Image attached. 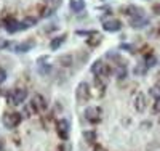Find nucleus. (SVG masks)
Wrapping results in <instances>:
<instances>
[{
	"label": "nucleus",
	"mask_w": 160,
	"mask_h": 151,
	"mask_svg": "<svg viewBox=\"0 0 160 151\" xmlns=\"http://www.w3.org/2000/svg\"><path fill=\"white\" fill-rule=\"evenodd\" d=\"M106 64L102 63V60H96L95 63L91 64V73L96 74V76H104L106 74Z\"/></svg>",
	"instance_id": "nucleus-10"
},
{
	"label": "nucleus",
	"mask_w": 160,
	"mask_h": 151,
	"mask_svg": "<svg viewBox=\"0 0 160 151\" xmlns=\"http://www.w3.org/2000/svg\"><path fill=\"white\" fill-rule=\"evenodd\" d=\"M11 44H13V42H8V40H2V39H0V50L11 48Z\"/></svg>",
	"instance_id": "nucleus-25"
},
{
	"label": "nucleus",
	"mask_w": 160,
	"mask_h": 151,
	"mask_svg": "<svg viewBox=\"0 0 160 151\" xmlns=\"http://www.w3.org/2000/svg\"><path fill=\"white\" fill-rule=\"evenodd\" d=\"M149 93H151V97H154L155 100H157V98H160V87H158V85L152 87V89L149 90Z\"/></svg>",
	"instance_id": "nucleus-24"
},
{
	"label": "nucleus",
	"mask_w": 160,
	"mask_h": 151,
	"mask_svg": "<svg viewBox=\"0 0 160 151\" xmlns=\"http://www.w3.org/2000/svg\"><path fill=\"white\" fill-rule=\"evenodd\" d=\"M99 42H101V35H99L98 32H96V34H93V37L87 40V44H88V45H91V47H95V45H98Z\"/></svg>",
	"instance_id": "nucleus-19"
},
{
	"label": "nucleus",
	"mask_w": 160,
	"mask_h": 151,
	"mask_svg": "<svg viewBox=\"0 0 160 151\" xmlns=\"http://www.w3.org/2000/svg\"><path fill=\"white\" fill-rule=\"evenodd\" d=\"M69 7H71V10L74 13H80V11H83V8H85V2L83 0H71Z\"/></svg>",
	"instance_id": "nucleus-15"
},
{
	"label": "nucleus",
	"mask_w": 160,
	"mask_h": 151,
	"mask_svg": "<svg viewBox=\"0 0 160 151\" xmlns=\"http://www.w3.org/2000/svg\"><path fill=\"white\" fill-rule=\"evenodd\" d=\"M0 151H3V142L0 140Z\"/></svg>",
	"instance_id": "nucleus-29"
},
{
	"label": "nucleus",
	"mask_w": 160,
	"mask_h": 151,
	"mask_svg": "<svg viewBox=\"0 0 160 151\" xmlns=\"http://www.w3.org/2000/svg\"><path fill=\"white\" fill-rule=\"evenodd\" d=\"M5 31L10 32V34H15V32H19L21 31V26L15 19H7L5 21Z\"/></svg>",
	"instance_id": "nucleus-12"
},
{
	"label": "nucleus",
	"mask_w": 160,
	"mask_h": 151,
	"mask_svg": "<svg viewBox=\"0 0 160 151\" xmlns=\"http://www.w3.org/2000/svg\"><path fill=\"white\" fill-rule=\"evenodd\" d=\"M130 24L131 27H135V29H141V27H146L149 24V19L146 16H139V18H131L130 19Z\"/></svg>",
	"instance_id": "nucleus-11"
},
{
	"label": "nucleus",
	"mask_w": 160,
	"mask_h": 151,
	"mask_svg": "<svg viewBox=\"0 0 160 151\" xmlns=\"http://www.w3.org/2000/svg\"><path fill=\"white\" fill-rule=\"evenodd\" d=\"M35 24H37V18H34V16H28V18H24V19L19 23L21 31L31 29V27H32V26H35Z\"/></svg>",
	"instance_id": "nucleus-14"
},
{
	"label": "nucleus",
	"mask_w": 160,
	"mask_h": 151,
	"mask_svg": "<svg viewBox=\"0 0 160 151\" xmlns=\"http://www.w3.org/2000/svg\"><path fill=\"white\" fill-rule=\"evenodd\" d=\"M122 48H127V50H128V51H131V53L135 51V50H133V47H131V45H122Z\"/></svg>",
	"instance_id": "nucleus-28"
},
{
	"label": "nucleus",
	"mask_w": 160,
	"mask_h": 151,
	"mask_svg": "<svg viewBox=\"0 0 160 151\" xmlns=\"http://www.w3.org/2000/svg\"><path fill=\"white\" fill-rule=\"evenodd\" d=\"M123 13H127L128 16L131 18H139V16H144V10L139 8V7H135V5H130L127 8H123Z\"/></svg>",
	"instance_id": "nucleus-9"
},
{
	"label": "nucleus",
	"mask_w": 160,
	"mask_h": 151,
	"mask_svg": "<svg viewBox=\"0 0 160 151\" xmlns=\"http://www.w3.org/2000/svg\"><path fill=\"white\" fill-rule=\"evenodd\" d=\"M34 45H35L34 40H26V42H21V44H18V42H13V44H11V48H13V51L24 53V51H29V50H32V47H34Z\"/></svg>",
	"instance_id": "nucleus-5"
},
{
	"label": "nucleus",
	"mask_w": 160,
	"mask_h": 151,
	"mask_svg": "<svg viewBox=\"0 0 160 151\" xmlns=\"http://www.w3.org/2000/svg\"><path fill=\"white\" fill-rule=\"evenodd\" d=\"M102 27H104V31H108V32H117V31L122 29V21H118V19L104 21L102 23Z\"/></svg>",
	"instance_id": "nucleus-7"
},
{
	"label": "nucleus",
	"mask_w": 160,
	"mask_h": 151,
	"mask_svg": "<svg viewBox=\"0 0 160 151\" xmlns=\"http://www.w3.org/2000/svg\"><path fill=\"white\" fill-rule=\"evenodd\" d=\"M59 63H61L62 66L68 67V66L72 64V57H71V55H62V57L59 58Z\"/></svg>",
	"instance_id": "nucleus-20"
},
{
	"label": "nucleus",
	"mask_w": 160,
	"mask_h": 151,
	"mask_svg": "<svg viewBox=\"0 0 160 151\" xmlns=\"http://www.w3.org/2000/svg\"><path fill=\"white\" fill-rule=\"evenodd\" d=\"M146 71H148V67H146L144 63H139V64L135 67V74H136V76H142Z\"/></svg>",
	"instance_id": "nucleus-22"
},
{
	"label": "nucleus",
	"mask_w": 160,
	"mask_h": 151,
	"mask_svg": "<svg viewBox=\"0 0 160 151\" xmlns=\"http://www.w3.org/2000/svg\"><path fill=\"white\" fill-rule=\"evenodd\" d=\"M85 119L91 124H96V122L101 121V108L98 106H90L85 109Z\"/></svg>",
	"instance_id": "nucleus-4"
},
{
	"label": "nucleus",
	"mask_w": 160,
	"mask_h": 151,
	"mask_svg": "<svg viewBox=\"0 0 160 151\" xmlns=\"http://www.w3.org/2000/svg\"><path fill=\"white\" fill-rule=\"evenodd\" d=\"M58 133L62 140H68L69 138V122L66 119H61L58 122Z\"/></svg>",
	"instance_id": "nucleus-8"
},
{
	"label": "nucleus",
	"mask_w": 160,
	"mask_h": 151,
	"mask_svg": "<svg viewBox=\"0 0 160 151\" xmlns=\"http://www.w3.org/2000/svg\"><path fill=\"white\" fill-rule=\"evenodd\" d=\"M75 97H77L78 103H87L90 100V87H88L87 82H80V84L77 85Z\"/></svg>",
	"instance_id": "nucleus-2"
},
{
	"label": "nucleus",
	"mask_w": 160,
	"mask_h": 151,
	"mask_svg": "<svg viewBox=\"0 0 160 151\" xmlns=\"http://www.w3.org/2000/svg\"><path fill=\"white\" fill-rule=\"evenodd\" d=\"M64 40H66V34H62V35H58V37H55L50 42V48L51 50H58L62 44H64Z\"/></svg>",
	"instance_id": "nucleus-16"
},
{
	"label": "nucleus",
	"mask_w": 160,
	"mask_h": 151,
	"mask_svg": "<svg viewBox=\"0 0 160 151\" xmlns=\"http://www.w3.org/2000/svg\"><path fill=\"white\" fill-rule=\"evenodd\" d=\"M83 138H85L87 142L93 143V142L96 140V133H95V132H91V130H88V132H83Z\"/></svg>",
	"instance_id": "nucleus-21"
},
{
	"label": "nucleus",
	"mask_w": 160,
	"mask_h": 151,
	"mask_svg": "<svg viewBox=\"0 0 160 151\" xmlns=\"http://www.w3.org/2000/svg\"><path fill=\"white\" fill-rule=\"evenodd\" d=\"M26 98H28V90H26V89H15L11 92V95H8V100L15 106L22 105L26 101Z\"/></svg>",
	"instance_id": "nucleus-3"
},
{
	"label": "nucleus",
	"mask_w": 160,
	"mask_h": 151,
	"mask_svg": "<svg viewBox=\"0 0 160 151\" xmlns=\"http://www.w3.org/2000/svg\"><path fill=\"white\" fill-rule=\"evenodd\" d=\"M47 60H48L47 57H40L37 60V69H38V73L42 76H48V73L51 71V66H50V63Z\"/></svg>",
	"instance_id": "nucleus-6"
},
{
	"label": "nucleus",
	"mask_w": 160,
	"mask_h": 151,
	"mask_svg": "<svg viewBox=\"0 0 160 151\" xmlns=\"http://www.w3.org/2000/svg\"><path fill=\"white\" fill-rule=\"evenodd\" d=\"M117 77H118V79L127 77V66H118V69H117Z\"/></svg>",
	"instance_id": "nucleus-23"
},
{
	"label": "nucleus",
	"mask_w": 160,
	"mask_h": 151,
	"mask_svg": "<svg viewBox=\"0 0 160 151\" xmlns=\"http://www.w3.org/2000/svg\"><path fill=\"white\" fill-rule=\"evenodd\" d=\"M5 79H7V74H5L3 71H0V84H2V82H3Z\"/></svg>",
	"instance_id": "nucleus-27"
},
{
	"label": "nucleus",
	"mask_w": 160,
	"mask_h": 151,
	"mask_svg": "<svg viewBox=\"0 0 160 151\" xmlns=\"http://www.w3.org/2000/svg\"><path fill=\"white\" fill-rule=\"evenodd\" d=\"M61 2H62V0H43V3H45L48 8H51V10H56V8L61 5Z\"/></svg>",
	"instance_id": "nucleus-17"
},
{
	"label": "nucleus",
	"mask_w": 160,
	"mask_h": 151,
	"mask_svg": "<svg viewBox=\"0 0 160 151\" xmlns=\"http://www.w3.org/2000/svg\"><path fill=\"white\" fill-rule=\"evenodd\" d=\"M144 64H146V67H152V66H155L157 64V58L154 57V55H149V57H146V60H144Z\"/></svg>",
	"instance_id": "nucleus-18"
},
{
	"label": "nucleus",
	"mask_w": 160,
	"mask_h": 151,
	"mask_svg": "<svg viewBox=\"0 0 160 151\" xmlns=\"http://www.w3.org/2000/svg\"><path fill=\"white\" fill-rule=\"evenodd\" d=\"M21 114L19 113H7L3 117H2V122H3V126L7 129H15L19 126V122H21Z\"/></svg>",
	"instance_id": "nucleus-1"
},
{
	"label": "nucleus",
	"mask_w": 160,
	"mask_h": 151,
	"mask_svg": "<svg viewBox=\"0 0 160 151\" xmlns=\"http://www.w3.org/2000/svg\"><path fill=\"white\" fill-rule=\"evenodd\" d=\"M135 108L138 109L139 113H142L144 109H146V95L144 93H138L136 95V98H135Z\"/></svg>",
	"instance_id": "nucleus-13"
},
{
	"label": "nucleus",
	"mask_w": 160,
	"mask_h": 151,
	"mask_svg": "<svg viewBox=\"0 0 160 151\" xmlns=\"http://www.w3.org/2000/svg\"><path fill=\"white\" fill-rule=\"evenodd\" d=\"M152 111H154L155 114H158V113H160V98H157V100L154 101V106H152Z\"/></svg>",
	"instance_id": "nucleus-26"
}]
</instances>
